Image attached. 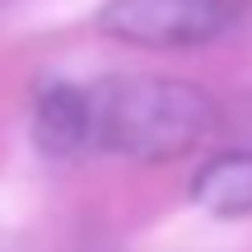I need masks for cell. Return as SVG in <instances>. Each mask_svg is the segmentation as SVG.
<instances>
[{
	"mask_svg": "<svg viewBox=\"0 0 252 252\" xmlns=\"http://www.w3.org/2000/svg\"><path fill=\"white\" fill-rule=\"evenodd\" d=\"M89 89V154L168 163L191 154L220 122L201 84L168 75H108Z\"/></svg>",
	"mask_w": 252,
	"mask_h": 252,
	"instance_id": "obj_1",
	"label": "cell"
},
{
	"mask_svg": "<svg viewBox=\"0 0 252 252\" xmlns=\"http://www.w3.org/2000/svg\"><path fill=\"white\" fill-rule=\"evenodd\" d=\"M248 5L252 0H108L98 9V28L131 47L178 52L234 33Z\"/></svg>",
	"mask_w": 252,
	"mask_h": 252,
	"instance_id": "obj_2",
	"label": "cell"
},
{
	"mask_svg": "<svg viewBox=\"0 0 252 252\" xmlns=\"http://www.w3.org/2000/svg\"><path fill=\"white\" fill-rule=\"evenodd\" d=\"M33 140L52 159L89 154V89L52 80L33 94Z\"/></svg>",
	"mask_w": 252,
	"mask_h": 252,
	"instance_id": "obj_3",
	"label": "cell"
},
{
	"mask_svg": "<svg viewBox=\"0 0 252 252\" xmlns=\"http://www.w3.org/2000/svg\"><path fill=\"white\" fill-rule=\"evenodd\" d=\"M191 201L215 220L252 215V150H220L191 178Z\"/></svg>",
	"mask_w": 252,
	"mask_h": 252,
	"instance_id": "obj_4",
	"label": "cell"
},
{
	"mask_svg": "<svg viewBox=\"0 0 252 252\" xmlns=\"http://www.w3.org/2000/svg\"><path fill=\"white\" fill-rule=\"evenodd\" d=\"M75 252H108V243H80Z\"/></svg>",
	"mask_w": 252,
	"mask_h": 252,
	"instance_id": "obj_5",
	"label": "cell"
}]
</instances>
